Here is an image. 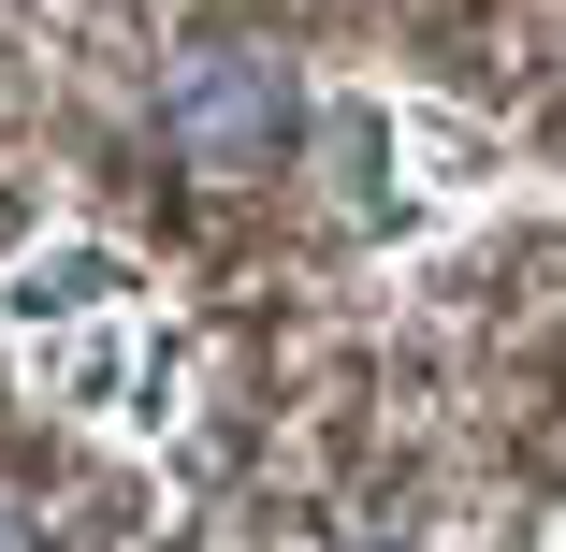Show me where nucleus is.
I'll use <instances>...</instances> for the list:
<instances>
[{"instance_id":"5","label":"nucleus","mask_w":566,"mask_h":552,"mask_svg":"<svg viewBox=\"0 0 566 552\" xmlns=\"http://www.w3.org/2000/svg\"><path fill=\"white\" fill-rule=\"evenodd\" d=\"M0 552H30V523H15V509H0Z\"/></svg>"},{"instance_id":"6","label":"nucleus","mask_w":566,"mask_h":552,"mask_svg":"<svg viewBox=\"0 0 566 552\" xmlns=\"http://www.w3.org/2000/svg\"><path fill=\"white\" fill-rule=\"evenodd\" d=\"M407 552H421V538H407Z\"/></svg>"},{"instance_id":"3","label":"nucleus","mask_w":566,"mask_h":552,"mask_svg":"<svg viewBox=\"0 0 566 552\" xmlns=\"http://www.w3.org/2000/svg\"><path fill=\"white\" fill-rule=\"evenodd\" d=\"M392 146L421 160V204L494 189V132H480V117H450V102H392Z\"/></svg>"},{"instance_id":"2","label":"nucleus","mask_w":566,"mask_h":552,"mask_svg":"<svg viewBox=\"0 0 566 552\" xmlns=\"http://www.w3.org/2000/svg\"><path fill=\"white\" fill-rule=\"evenodd\" d=\"M117 305H132V262L102 233H59V248H30L0 277V335H87V320H117Z\"/></svg>"},{"instance_id":"4","label":"nucleus","mask_w":566,"mask_h":552,"mask_svg":"<svg viewBox=\"0 0 566 552\" xmlns=\"http://www.w3.org/2000/svg\"><path fill=\"white\" fill-rule=\"evenodd\" d=\"M117 378H132V350H117V335H102V320H87V350L59 364V393H73V407H102V393H117Z\"/></svg>"},{"instance_id":"1","label":"nucleus","mask_w":566,"mask_h":552,"mask_svg":"<svg viewBox=\"0 0 566 552\" xmlns=\"http://www.w3.org/2000/svg\"><path fill=\"white\" fill-rule=\"evenodd\" d=\"M291 132H305V87H291L276 44H203V59H175V87H160V146H175L203 189L276 175Z\"/></svg>"}]
</instances>
